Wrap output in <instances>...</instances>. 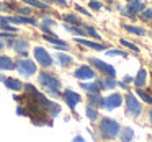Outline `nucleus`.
<instances>
[{"mask_svg":"<svg viewBox=\"0 0 152 142\" xmlns=\"http://www.w3.org/2000/svg\"><path fill=\"white\" fill-rule=\"evenodd\" d=\"M121 141L123 142H131L132 137H134V131H132V127H124L121 129Z\"/></svg>","mask_w":152,"mask_h":142,"instance_id":"b1692460","label":"nucleus"},{"mask_svg":"<svg viewBox=\"0 0 152 142\" xmlns=\"http://www.w3.org/2000/svg\"><path fill=\"white\" fill-rule=\"evenodd\" d=\"M4 8H5V4H2V2H0V12L4 10Z\"/></svg>","mask_w":152,"mask_h":142,"instance_id":"ea45409f","label":"nucleus"},{"mask_svg":"<svg viewBox=\"0 0 152 142\" xmlns=\"http://www.w3.org/2000/svg\"><path fill=\"white\" fill-rule=\"evenodd\" d=\"M124 30L128 31V33H132V34H136V36H144L147 31L144 30V28H141V26H134V25H124Z\"/></svg>","mask_w":152,"mask_h":142,"instance_id":"4be33fe9","label":"nucleus"},{"mask_svg":"<svg viewBox=\"0 0 152 142\" xmlns=\"http://www.w3.org/2000/svg\"><path fill=\"white\" fill-rule=\"evenodd\" d=\"M38 80H39V83L44 87V90H46L51 96H59V93H61V80L57 79L54 74L41 72L39 77H38Z\"/></svg>","mask_w":152,"mask_h":142,"instance_id":"f03ea898","label":"nucleus"},{"mask_svg":"<svg viewBox=\"0 0 152 142\" xmlns=\"http://www.w3.org/2000/svg\"><path fill=\"white\" fill-rule=\"evenodd\" d=\"M4 47H5V43H4V41H2V39H0V51L4 49Z\"/></svg>","mask_w":152,"mask_h":142,"instance_id":"4c0bfd02","label":"nucleus"},{"mask_svg":"<svg viewBox=\"0 0 152 142\" xmlns=\"http://www.w3.org/2000/svg\"><path fill=\"white\" fill-rule=\"evenodd\" d=\"M119 43H121V46H124V47H128L129 51H132V52H139V46H136V44H132V43H129V41H126V39H119Z\"/></svg>","mask_w":152,"mask_h":142,"instance_id":"c756f323","label":"nucleus"},{"mask_svg":"<svg viewBox=\"0 0 152 142\" xmlns=\"http://www.w3.org/2000/svg\"><path fill=\"white\" fill-rule=\"evenodd\" d=\"M80 87H82V88L85 90L88 95H96V93H100V83H87V82H82V83H80Z\"/></svg>","mask_w":152,"mask_h":142,"instance_id":"a211bd4d","label":"nucleus"},{"mask_svg":"<svg viewBox=\"0 0 152 142\" xmlns=\"http://www.w3.org/2000/svg\"><path fill=\"white\" fill-rule=\"evenodd\" d=\"M98 83H102V85H103L102 88H106V90H111L113 87H116V85H118V82L115 80V77H108V75H106V77H103V79L100 80Z\"/></svg>","mask_w":152,"mask_h":142,"instance_id":"412c9836","label":"nucleus"},{"mask_svg":"<svg viewBox=\"0 0 152 142\" xmlns=\"http://www.w3.org/2000/svg\"><path fill=\"white\" fill-rule=\"evenodd\" d=\"M88 7L92 8V10H95V12H98V10H102V2H98V0H90L88 2Z\"/></svg>","mask_w":152,"mask_h":142,"instance_id":"473e14b6","label":"nucleus"},{"mask_svg":"<svg viewBox=\"0 0 152 142\" xmlns=\"http://www.w3.org/2000/svg\"><path fill=\"white\" fill-rule=\"evenodd\" d=\"M136 95L139 96V98H142L145 103H152V96L149 95V93H145V92H142L141 88H136Z\"/></svg>","mask_w":152,"mask_h":142,"instance_id":"7c9ffc66","label":"nucleus"},{"mask_svg":"<svg viewBox=\"0 0 152 142\" xmlns=\"http://www.w3.org/2000/svg\"><path fill=\"white\" fill-rule=\"evenodd\" d=\"M149 119H151V122H152V109H151V113H149Z\"/></svg>","mask_w":152,"mask_h":142,"instance_id":"a19ab883","label":"nucleus"},{"mask_svg":"<svg viewBox=\"0 0 152 142\" xmlns=\"http://www.w3.org/2000/svg\"><path fill=\"white\" fill-rule=\"evenodd\" d=\"M72 142H87V141L82 137V135H77V137H74V139H72Z\"/></svg>","mask_w":152,"mask_h":142,"instance_id":"e433bc0d","label":"nucleus"},{"mask_svg":"<svg viewBox=\"0 0 152 142\" xmlns=\"http://www.w3.org/2000/svg\"><path fill=\"white\" fill-rule=\"evenodd\" d=\"M33 54H34V59H36V62L39 64V66H43V67H51L53 66V57L49 56V52H48L44 47L36 46L33 49Z\"/></svg>","mask_w":152,"mask_h":142,"instance_id":"0eeeda50","label":"nucleus"},{"mask_svg":"<svg viewBox=\"0 0 152 142\" xmlns=\"http://www.w3.org/2000/svg\"><path fill=\"white\" fill-rule=\"evenodd\" d=\"M66 26L67 31H70L72 34H75V36H87V33L83 30H80L79 26H72V25H64Z\"/></svg>","mask_w":152,"mask_h":142,"instance_id":"a878e982","label":"nucleus"},{"mask_svg":"<svg viewBox=\"0 0 152 142\" xmlns=\"http://www.w3.org/2000/svg\"><path fill=\"white\" fill-rule=\"evenodd\" d=\"M75 41L79 44H83V46H87V47H92V49H95V51H106L105 44L95 43V41H87V39H82V38H75Z\"/></svg>","mask_w":152,"mask_h":142,"instance_id":"2eb2a0df","label":"nucleus"},{"mask_svg":"<svg viewBox=\"0 0 152 142\" xmlns=\"http://www.w3.org/2000/svg\"><path fill=\"white\" fill-rule=\"evenodd\" d=\"M15 69V62L8 56H0V70H12Z\"/></svg>","mask_w":152,"mask_h":142,"instance_id":"f3484780","label":"nucleus"},{"mask_svg":"<svg viewBox=\"0 0 152 142\" xmlns=\"http://www.w3.org/2000/svg\"><path fill=\"white\" fill-rule=\"evenodd\" d=\"M139 18L142 21H151L152 20V8H144V10L139 13Z\"/></svg>","mask_w":152,"mask_h":142,"instance_id":"cd10ccee","label":"nucleus"},{"mask_svg":"<svg viewBox=\"0 0 152 142\" xmlns=\"http://www.w3.org/2000/svg\"><path fill=\"white\" fill-rule=\"evenodd\" d=\"M43 38L48 41V43L53 44V47H56V49H62V51H67V49H69V44H67L66 41L59 39L57 36H48V34H43Z\"/></svg>","mask_w":152,"mask_h":142,"instance_id":"ddd939ff","label":"nucleus"},{"mask_svg":"<svg viewBox=\"0 0 152 142\" xmlns=\"http://www.w3.org/2000/svg\"><path fill=\"white\" fill-rule=\"evenodd\" d=\"M131 80H132V79H131V77H124V83H128V82H131Z\"/></svg>","mask_w":152,"mask_h":142,"instance_id":"58836bf2","label":"nucleus"},{"mask_svg":"<svg viewBox=\"0 0 152 142\" xmlns=\"http://www.w3.org/2000/svg\"><path fill=\"white\" fill-rule=\"evenodd\" d=\"M0 30H5V31H10V33H17V28L10 23H5V21H0Z\"/></svg>","mask_w":152,"mask_h":142,"instance_id":"2f4dec72","label":"nucleus"},{"mask_svg":"<svg viewBox=\"0 0 152 142\" xmlns=\"http://www.w3.org/2000/svg\"><path fill=\"white\" fill-rule=\"evenodd\" d=\"M106 52H108L110 56H121V57H124V56H126L124 51H119V49H108Z\"/></svg>","mask_w":152,"mask_h":142,"instance_id":"72a5a7b5","label":"nucleus"},{"mask_svg":"<svg viewBox=\"0 0 152 142\" xmlns=\"http://www.w3.org/2000/svg\"><path fill=\"white\" fill-rule=\"evenodd\" d=\"M145 79H147V70L145 69H139V72H137V75L134 77V85L137 87V88H142V87L145 85Z\"/></svg>","mask_w":152,"mask_h":142,"instance_id":"dca6fc26","label":"nucleus"},{"mask_svg":"<svg viewBox=\"0 0 152 142\" xmlns=\"http://www.w3.org/2000/svg\"><path fill=\"white\" fill-rule=\"evenodd\" d=\"M126 2H128L126 8H119V10H121L123 15L132 18V20L136 18V15L141 13V12L145 8V5H144V2H142V0H126Z\"/></svg>","mask_w":152,"mask_h":142,"instance_id":"20e7f679","label":"nucleus"},{"mask_svg":"<svg viewBox=\"0 0 152 142\" xmlns=\"http://www.w3.org/2000/svg\"><path fill=\"white\" fill-rule=\"evenodd\" d=\"M23 4L30 5V7H34V8H39V10H48V4H44V2H41V0H21Z\"/></svg>","mask_w":152,"mask_h":142,"instance_id":"5701e85b","label":"nucleus"},{"mask_svg":"<svg viewBox=\"0 0 152 142\" xmlns=\"http://www.w3.org/2000/svg\"><path fill=\"white\" fill-rule=\"evenodd\" d=\"M15 69L21 74L23 77H31L36 74V64L31 59H20L15 62Z\"/></svg>","mask_w":152,"mask_h":142,"instance_id":"39448f33","label":"nucleus"},{"mask_svg":"<svg viewBox=\"0 0 152 142\" xmlns=\"http://www.w3.org/2000/svg\"><path fill=\"white\" fill-rule=\"evenodd\" d=\"M83 31H85L88 36H92L93 39H100V33L93 26H90V25H85V26H83Z\"/></svg>","mask_w":152,"mask_h":142,"instance_id":"bb28decb","label":"nucleus"},{"mask_svg":"<svg viewBox=\"0 0 152 142\" xmlns=\"http://www.w3.org/2000/svg\"><path fill=\"white\" fill-rule=\"evenodd\" d=\"M126 113L132 118H137L142 113V105L139 103V100L136 98L132 93H128L126 95Z\"/></svg>","mask_w":152,"mask_h":142,"instance_id":"423d86ee","label":"nucleus"},{"mask_svg":"<svg viewBox=\"0 0 152 142\" xmlns=\"http://www.w3.org/2000/svg\"><path fill=\"white\" fill-rule=\"evenodd\" d=\"M85 114H87V118H88L90 121H95V119L98 118V111H96L95 108H92V106H87Z\"/></svg>","mask_w":152,"mask_h":142,"instance_id":"c85d7f7f","label":"nucleus"},{"mask_svg":"<svg viewBox=\"0 0 152 142\" xmlns=\"http://www.w3.org/2000/svg\"><path fill=\"white\" fill-rule=\"evenodd\" d=\"M62 98H64V101L67 103V106H69V108L72 109V111L75 109V106L79 105L80 101H82V96H80L79 93L72 92V90H64Z\"/></svg>","mask_w":152,"mask_h":142,"instance_id":"9d476101","label":"nucleus"},{"mask_svg":"<svg viewBox=\"0 0 152 142\" xmlns=\"http://www.w3.org/2000/svg\"><path fill=\"white\" fill-rule=\"evenodd\" d=\"M151 34H152V33H151Z\"/></svg>","mask_w":152,"mask_h":142,"instance_id":"79ce46f5","label":"nucleus"},{"mask_svg":"<svg viewBox=\"0 0 152 142\" xmlns=\"http://www.w3.org/2000/svg\"><path fill=\"white\" fill-rule=\"evenodd\" d=\"M23 88L26 90V93H28L26 96H21V98L26 100V101H25L26 103V108L21 106L23 111H26V109L30 111V113H26V114L30 116L31 121L36 126H43V124L51 126L53 118L57 116L61 111L59 105L51 101V100H48L44 95H41L31 83H23Z\"/></svg>","mask_w":152,"mask_h":142,"instance_id":"f257e3e1","label":"nucleus"},{"mask_svg":"<svg viewBox=\"0 0 152 142\" xmlns=\"http://www.w3.org/2000/svg\"><path fill=\"white\" fill-rule=\"evenodd\" d=\"M56 59H57V62H59L61 67H69L70 64L74 62V57L67 56V54H62V52H57L56 54Z\"/></svg>","mask_w":152,"mask_h":142,"instance_id":"6ab92c4d","label":"nucleus"},{"mask_svg":"<svg viewBox=\"0 0 152 142\" xmlns=\"http://www.w3.org/2000/svg\"><path fill=\"white\" fill-rule=\"evenodd\" d=\"M64 21H66V25H72V26H82V20H80L77 15H74V13L64 15Z\"/></svg>","mask_w":152,"mask_h":142,"instance_id":"aec40b11","label":"nucleus"},{"mask_svg":"<svg viewBox=\"0 0 152 142\" xmlns=\"http://www.w3.org/2000/svg\"><path fill=\"white\" fill-rule=\"evenodd\" d=\"M88 105L92 106V108H98V106H102V96H100V93H96V95H88Z\"/></svg>","mask_w":152,"mask_h":142,"instance_id":"393cba45","label":"nucleus"},{"mask_svg":"<svg viewBox=\"0 0 152 142\" xmlns=\"http://www.w3.org/2000/svg\"><path fill=\"white\" fill-rule=\"evenodd\" d=\"M88 62L92 64L95 69H98L100 72L106 74L108 77H115V75H116V69H115V67L110 66V64H106V62H103V60L95 59V57H88Z\"/></svg>","mask_w":152,"mask_h":142,"instance_id":"6e6552de","label":"nucleus"},{"mask_svg":"<svg viewBox=\"0 0 152 142\" xmlns=\"http://www.w3.org/2000/svg\"><path fill=\"white\" fill-rule=\"evenodd\" d=\"M74 7H75V10L79 12V13L85 15V17H92V15H90V12H88V10H85V8H82L80 5H74Z\"/></svg>","mask_w":152,"mask_h":142,"instance_id":"c9c22d12","label":"nucleus"},{"mask_svg":"<svg viewBox=\"0 0 152 142\" xmlns=\"http://www.w3.org/2000/svg\"><path fill=\"white\" fill-rule=\"evenodd\" d=\"M98 127H100V134H102L103 139H115V137H118L119 131H121L119 122L111 118H102Z\"/></svg>","mask_w":152,"mask_h":142,"instance_id":"7ed1b4c3","label":"nucleus"},{"mask_svg":"<svg viewBox=\"0 0 152 142\" xmlns=\"http://www.w3.org/2000/svg\"><path fill=\"white\" fill-rule=\"evenodd\" d=\"M74 77H77V79H80V80H85V79L88 80V79H93V77H95V70L88 66H80L79 69L74 72Z\"/></svg>","mask_w":152,"mask_h":142,"instance_id":"9b49d317","label":"nucleus"},{"mask_svg":"<svg viewBox=\"0 0 152 142\" xmlns=\"http://www.w3.org/2000/svg\"><path fill=\"white\" fill-rule=\"evenodd\" d=\"M4 83H5V87H7V88L13 90V92H20V90H23V83H21L20 80L13 79V77H5Z\"/></svg>","mask_w":152,"mask_h":142,"instance_id":"4468645a","label":"nucleus"},{"mask_svg":"<svg viewBox=\"0 0 152 142\" xmlns=\"http://www.w3.org/2000/svg\"><path fill=\"white\" fill-rule=\"evenodd\" d=\"M44 4H56V5H61V7H67L66 0H44Z\"/></svg>","mask_w":152,"mask_h":142,"instance_id":"f704fd0d","label":"nucleus"},{"mask_svg":"<svg viewBox=\"0 0 152 142\" xmlns=\"http://www.w3.org/2000/svg\"><path fill=\"white\" fill-rule=\"evenodd\" d=\"M121 103H123V96L119 93H113V95H108L106 98L102 100V106L105 109L118 108V106H121Z\"/></svg>","mask_w":152,"mask_h":142,"instance_id":"1a4fd4ad","label":"nucleus"},{"mask_svg":"<svg viewBox=\"0 0 152 142\" xmlns=\"http://www.w3.org/2000/svg\"><path fill=\"white\" fill-rule=\"evenodd\" d=\"M8 46L10 47H13L15 51H17L18 54H21V56L23 57H26V49H28V46H30V43H28L26 39H20V38H18V39H15L13 43H8Z\"/></svg>","mask_w":152,"mask_h":142,"instance_id":"f8f14e48","label":"nucleus"}]
</instances>
